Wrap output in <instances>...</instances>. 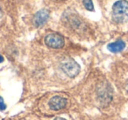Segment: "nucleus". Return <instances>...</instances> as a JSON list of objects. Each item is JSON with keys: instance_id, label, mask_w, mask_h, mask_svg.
<instances>
[{"instance_id": "f257e3e1", "label": "nucleus", "mask_w": 128, "mask_h": 120, "mask_svg": "<svg viewBox=\"0 0 128 120\" xmlns=\"http://www.w3.org/2000/svg\"><path fill=\"white\" fill-rule=\"evenodd\" d=\"M112 20L118 24L128 21V2L126 0H119L112 7Z\"/></svg>"}, {"instance_id": "f03ea898", "label": "nucleus", "mask_w": 128, "mask_h": 120, "mask_svg": "<svg viewBox=\"0 0 128 120\" xmlns=\"http://www.w3.org/2000/svg\"><path fill=\"white\" fill-rule=\"evenodd\" d=\"M60 68L62 71L70 77H75L80 72L79 65L72 59H65L60 62Z\"/></svg>"}, {"instance_id": "7ed1b4c3", "label": "nucleus", "mask_w": 128, "mask_h": 120, "mask_svg": "<svg viewBox=\"0 0 128 120\" xmlns=\"http://www.w3.org/2000/svg\"><path fill=\"white\" fill-rule=\"evenodd\" d=\"M45 43L48 48H62L64 46V39L58 34H50L45 37Z\"/></svg>"}, {"instance_id": "20e7f679", "label": "nucleus", "mask_w": 128, "mask_h": 120, "mask_svg": "<svg viewBox=\"0 0 128 120\" xmlns=\"http://www.w3.org/2000/svg\"><path fill=\"white\" fill-rule=\"evenodd\" d=\"M67 104V100L63 97L60 96H54L50 99L49 101V107L50 109L54 110H60L63 109Z\"/></svg>"}, {"instance_id": "39448f33", "label": "nucleus", "mask_w": 128, "mask_h": 120, "mask_svg": "<svg viewBox=\"0 0 128 120\" xmlns=\"http://www.w3.org/2000/svg\"><path fill=\"white\" fill-rule=\"evenodd\" d=\"M49 18V12L46 9H43L41 11H39L35 14L34 18V23L37 27L44 25L46 22V20Z\"/></svg>"}, {"instance_id": "423d86ee", "label": "nucleus", "mask_w": 128, "mask_h": 120, "mask_svg": "<svg viewBox=\"0 0 128 120\" xmlns=\"http://www.w3.org/2000/svg\"><path fill=\"white\" fill-rule=\"evenodd\" d=\"M107 48H108L109 51H110L112 53H118V52L124 50V48H126V43L123 40H117L115 42L109 44Z\"/></svg>"}, {"instance_id": "0eeeda50", "label": "nucleus", "mask_w": 128, "mask_h": 120, "mask_svg": "<svg viewBox=\"0 0 128 120\" xmlns=\"http://www.w3.org/2000/svg\"><path fill=\"white\" fill-rule=\"evenodd\" d=\"M84 6L88 11H93L94 10L92 0H84Z\"/></svg>"}, {"instance_id": "6e6552de", "label": "nucleus", "mask_w": 128, "mask_h": 120, "mask_svg": "<svg viewBox=\"0 0 128 120\" xmlns=\"http://www.w3.org/2000/svg\"><path fill=\"white\" fill-rule=\"evenodd\" d=\"M6 105L4 102V99L0 96V110H6Z\"/></svg>"}, {"instance_id": "1a4fd4ad", "label": "nucleus", "mask_w": 128, "mask_h": 120, "mask_svg": "<svg viewBox=\"0 0 128 120\" xmlns=\"http://www.w3.org/2000/svg\"><path fill=\"white\" fill-rule=\"evenodd\" d=\"M4 62V57L0 54V63H1V62Z\"/></svg>"}, {"instance_id": "9d476101", "label": "nucleus", "mask_w": 128, "mask_h": 120, "mask_svg": "<svg viewBox=\"0 0 128 120\" xmlns=\"http://www.w3.org/2000/svg\"><path fill=\"white\" fill-rule=\"evenodd\" d=\"M54 120H66V119H64V118H56Z\"/></svg>"}, {"instance_id": "9b49d317", "label": "nucleus", "mask_w": 128, "mask_h": 120, "mask_svg": "<svg viewBox=\"0 0 128 120\" xmlns=\"http://www.w3.org/2000/svg\"><path fill=\"white\" fill-rule=\"evenodd\" d=\"M127 93H128V85H127Z\"/></svg>"}]
</instances>
